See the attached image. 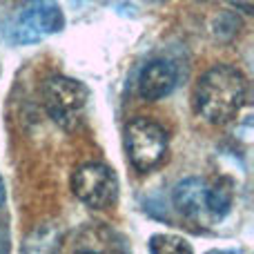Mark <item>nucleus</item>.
<instances>
[{
    "label": "nucleus",
    "mask_w": 254,
    "mask_h": 254,
    "mask_svg": "<svg viewBox=\"0 0 254 254\" xmlns=\"http://www.w3.org/2000/svg\"><path fill=\"white\" fill-rule=\"evenodd\" d=\"M248 98V80L237 67L216 65L194 87V112L210 125H225L241 114Z\"/></svg>",
    "instance_id": "nucleus-1"
},
{
    "label": "nucleus",
    "mask_w": 254,
    "mask_h": 254,
    "mask_svg": "<svg viewBox=\"0 0 254 254\" xmlns=\"http://www.w3.org/2000/svg\"><path fill=\"white\" fill-rule=\"evenodd\" d=\"M234 203V183L230 179H219L214 185H207V196H205V210L210 212L212 216H219L223 219L230 212Z\"/></svg>",
    "instance_id": "nucleus-8"
},
{
    "label": "nucleus",
    "mask_w": 254,
    "mask_h": 254,
    "mask_svg": "<svg viewBox=\"0 0 254 254\" xmlns=\"http://www.w3.org/2000/svg\"><path fill=\"white\" fill-rule=\"evenodd\" d=\"M63 27L65 16L58 0H25L18 16L13 18L9 36L18 45H29L58 34Z\"/></svg>",
    "instance_id": "nucleus-3"
},
{
    "label": "nucleus",
    "mask_w": 254,
    "mask_h": 254,
    "mask_svg": "<svg viewBox=\"0 0 254 254\" xmlns=\"http://www.w3.org/2000/svg\"><path fill=\"white\" fill-rule=\"evenodd\" d=\"M149 250L154 254H192V246L188 239L176 234H154L149 239Z\"/></svg>",
    "instance_id": "nucleus-9"
},
{
    "label": "nucleus",
    "mask_w": 254,
    "mask_h": 254,
    "mask_svg": "<svg viewBox=\"0 0 254 254\" xmlns=\"http://www.w3.org/2000/svg\"><path fill=\"white\" fill-rule=\"evenodd\" d=\"M127 158L138 172H149L161 165L167 154V134L149 119H134L125 129Z\"/></svg>",
    "instance_id": "nucleus-4"
},
{
    "label": "nucleus",
    "mask_w": 254,
    "mask_h": 254,
    "mask_svg": "<svg viewBox=\"0 0 254 254\" xmlns=\"http://www.w3.org/2000/svg\"><path fill=\"white\" fill-rule=\"evenodd\" d=\"M230 7H234L237 11H243V13H252L254 11V0H225Z\"/></svg>",
    "instance_id": "nucleus-10"
},
{
    "label": "nucleus",
    "mask_w": 254,
    "mask_h": 254,
    "mask_svg": "<svg viewBox=\"0 0 254 254\" xmlns=\"http://www.w3.org/2000/svg\"><path fill=\"white\" fill-rule=\"evenodd\" d=\"M89 89L69 76H52L43 85V105L49 119L63 129H74L85 114Z\"/></svg>",
    "instance_id": "nucleus-2"
},
{
    "label": "nucleus",
    "mask_w": 254,
    "mask_h": 254,
    "mask_svg": "<svg viewBox=\"0 0 254 254\" xmlns=\"http://www.w3.org/2000/svg\"><path fill=\"white\" fill-rule=\"evenodd\" d=\"M2 203H4V183L0 179V207H2Z\"/></svg>",
    "instance_id": "nucleus-11"
},
{
    "label": "nucleus",
    "mask_w": 254,
    "mask_h": 254,
    "mask_svg": "<svg viewBox=\"0 0 254 254\" xmlns=\"http://www.w3.org/2000/svg\"><path fill=\"white\" fill-rule=\"evenodd\" d=\"M179 71L170 61H149L138 76V94L143 101H161L176 87Z\"/></svg>",
    "instance_id": "nucleus-6"
},
{
    "label": "nucleus",
    "mask_w": 254,
    "mask_h": 254,
    "mask_svg": "<svg viewBox=\"0 0 254 254\" xmlns=\"http://www.w3.org/2000/svg\"><path fill=\"white\" fill-rule=\"evenodd\" d=\"M71 190L76 198L87 207L103 210L110 207L119 196V179L114 170L103 163H85L71 176Z\"/></svg>",
    "instance_id": "nucleus-5"
},
{
    "label": "nucleus",
    "mask_w": 254,
    "mask_h": 254,
    "mask_svg": "<svg viewBox=\"0 0 254 254\" xmlns=\"http://www.w3.org/2000/svg\"><path fill=\"white\" fill-rule=\"evenodd\" d=\"M205 196H207V183L198 176H188L179 181L172 192V203L174 207L188 219H196L205 212Z\"/></svg>",
    "instance_id": "nucleus-7"
}]
</instances>
